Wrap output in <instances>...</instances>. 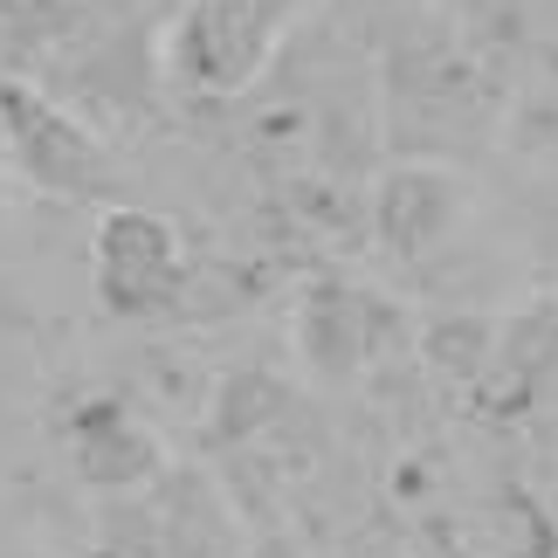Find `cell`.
Returning a JSON list of instances; mask_svg holds the SVG:
<instances>
[{
	"instance_id": "1",
	"label": "cell",
	"mask_w": 558,
	"mask_h": 558,
	"mask_svg": "<svg viewBox=\"0 0 558 558\" xmlns=\"http://www.w3.org/2000/svg\"><path fill=\"white\" fill-rule=\"evenodd\" d=\"M90 290L104 296V311H118V317L166 311L186 290L180 228L153 207H104L97 234H90Z\"/></svg>"
},
{
	"instance_id": "2",
	"label": "cell",
	"mask_w": 558,
	"mask_h": 558,
	"mask_svg": "<svg viewBox=\"0 0 558 558\" xmlns=\"http://www.w3.org/2000/svg\"><path fill=\"white\" fill-rule=\"evenodd\" d=\"M0 132H8V159L49 193H83L104 173L97 138L83 124H70L56 104H41L35 90H21V83L0 90Z\"/></svg>"
},
{
	"instance_id": "3",
	"label": "cell",
	"mask_w": 558,
	"mask_h": 558,
	"mask_svg": "<svg viewBox=\"0 0 558 558\" xmlns=\"http://www.w3.org/2000/svg\"><path fill=\"white\" fill-rule=\"evenodd\" d=\"M70 462L90 489L124 497V489H145L159 476V435L124 400H90L70 421Z\"/></svg>"
},
{
	"instance_id": "4",
	"label": "cell",
	"mask_w": 558,
	"mask_h": 558,
	"mask_svg": "<svg viewBox=\"0 0 558 558\" xmlns=\"http://www.w3.org/2000/svg\"><path fill=\"white\" fill-rule=\"evenodd\" d=\"M180 56L201 83L234 90V83H248L255 56H263V28H255V14L242 0H193L180 21Z\"/></svg>"
},
{
	"instance_id": "5",
	"label": "cell",
	"mask_w": 558,
	"mask_h": 558,
	"mask_svg": "<svg viewBox=\"0 0 558 558\" xmlns=\"http://www.w3.org/2000/svg\"><path fill=\"white\" fill-rule=\"evenodd\" d=\"M296 338H304L311 366L317 373H359V359H366V311H359L352 290H311L304 317H296Z\"/></svg>"
},
{
	"instance_id": "6",
	"label": "cell",
	"mask_w": 558,
	"mask_h": 558,
	"mask_svg": "<svg viewBox=\"0 0 558 558\" xmlns=\"http://www.w3.org/2000/svg\"><path fill=\"white\" fill-rule=\"evenodd\" d=\"M448 207H456V193L435 173H400V180L379 186V228L393 234L400 248H421L427 234L448 221Z\"/></svg>"
},
{
	"instance_id": "7",
	"label": "cell",
	"mask_w": 558,
	"mask_h": 558,
	"mask_svg": "<svg viewBox=\"0 0 558 558\" xmlns=\"http://www.w3.org/2000/svg\"><path fill=\"white\" fill-rule=\"evenodd\" d=\"M290 407V393L269 373H234L221 393H214V441H248Z\"/></svg>"
},
{
	"instance_id": "8",
	"label": "cell",
	"mask_w": 558,
	"mask_h": 558,
	"mask_svg": "<svg viewBox=\"0 0 558 558\" xmlns=\"http://www.w3.org/2000/svg\"><path fill=\"white\" fill-rule=\"evenodd\" d=\"M0 153H8V132H0Z\"/></svg>"
}]
</instances>
